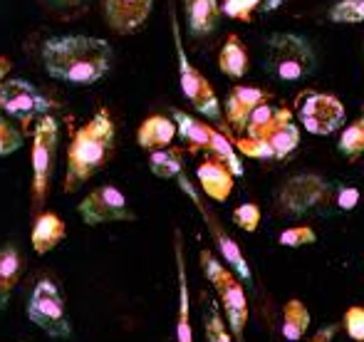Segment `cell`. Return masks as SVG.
Instances as JSON below:
<instances>
[{
    "label": "cell",
    "mask_w": 364,
    "mask_h": 342,
    "mask_svg": "<svg viewBox=\"0 0 364 342\" xmlns=\"http://www.w3.org/2000/svg\"><path fill=\"white\" fill-rule=\"evenodd\" d=\"M0 105H3V112L8 117L18 119L20 124H30L35 117L50 114L55 102L28 80L8 78L0 85Z\"/></svg>",
    "instance_id": "cell-10"
},
{
    "label": "cell",
    "mask_w": 364,
    "mask_h": 342,
    "mask_svg": "<svg viewBox=\"0 0 364 342\" xmlns=\"http://www.w3.org/2000/svg\"><path fill=\"white\" fill-rule=\"evenodd\" d=\"M82 221L87 226H100V223H112V221H134V211L129 208L124 191H119L112 183L97 186L82 198V203L77 206Z\"/></svg>",
    "instance_id": "cell-11"
},
{
    "label": "cell",
    "mask_w": 364,
    "mask_h": 342,
    "mask_svg": "<svg viewBox=\"0 0 364 342\" xmlns=\"http://www.w3.org/2000/svg\"><path fill=\"white\" fill-rule=\"evenodd\" d=\"M307 328H310V310L305 308V303L297 298L288 300L283 305V340L285 342H297L305 338Z\"/></svg>",
    "instance_id": "cell-24"
},
{
    "label": "cell",
    "mask_w": 364,
    "mask_h": 342,
    "mask_svg": "<svg viewBox=\"0 0 364 342\" xmlns=\"http://www.w3.org/2000/svg\"><path fill=\"white\" fill-rule=\"evenodd\" d=\"M171 33H173V45H176V60H178V85H181V92L191 107L203 114L206 119L216 122L220 124V105H218V97L213 92L211 82L201 75V70H196L188 60L186 50H183V40H181V30H178L176 23V15L171 13Z\"/></svg>",
    "instance_id": "cell-8"
},
{
    "label": "cell",
    "mask_w": 364,
    "mask_h": 342,
    "mask_svg": "<svg viewBox=\"0 0 364 342\" xmlns=\"http://www.w3.org/2000/svg\"><path fill=\"white\" fill-rule=\"evenodd\" d=\"M273 100L268 90H260V87H248V85H235L228 92V100H225V119L233 127L235 132H245L250 114L258 109L260 105H268Z\"/></svg>",
    "instance_id": "cell-14"
},
{
    "label": "cell",
    "mask_w": 364,
    "mask_h": 342,
    "mask_svg": "<svg viewBox=\"0 0 364 342\" xmlns=\"http://www.w3.org/2000/svg\"><path fill=\"white\" fill-rule=\"evenodd\" d=\"M345 330L347 335H350L355 342H364V308H360V305H355V308H350L345 313Z\"/></svg>",
    "instance_id": "cell-34"
},
{
    "label": "cell",
    "mask_w": 364,
    "mask_h": 342,
    "mask_svg": "<svg viewBox=\"0 0 364 342\" xmlns=\"http://www.w3.org/2000/svg\"><path fill=\"white\" fill-rule=\"evenodd\" d=\"M149 169L159 178H178L183 173V149L166 146V149L149 151Z\"/></svg>",
    "instance_id": "cell-25"
},
{
    "label": "cell",
    "mask_w": 364,
    "mask_h": 342,
    "mask_svg": "<svg viewBox=\"0 0 364 342\" xmlns=\"http://www.w3.org/2000/svg\"><path fill=\"white\" fill-rule=\"evenodd\" d=\"M337 149H340L342 156H347L352 161L364 154V117L345 127V132L340 134V141H337Z\"/></svg>",
    "instance_id": "cell-26"
},
{
    "label": "cell",
    "mask_w": 364,
    "mask_h": 342,
    "mask_svg": "<svg viewBox=\"0 0 364 342\" xmlns=\"http://www.w3.org/2000/svg\"><path fill=\"white\" fill-rule=\"evenodd\" d=\"M330 20L342 25L364 23V0H340V3H335L330 8Z\"/></svg>",
    "instance_id": "cell-28"
},
{
    "label": "cell",
    "mask_w": 364,
    "mask_h": 342,
    "mask_svg": "<svg viewBox=\"0 0 364 342\" xmlns=\"http://www.w3.org/2000/svg\"><path fill=\"white\" fill-rule=\"evenodd\" d=\"M201 268L211 285L216 288L220 303H223L225 318H228L230 333H233L235 342H245V323H248V298L240 278L230 268H225L220 260L213 256L211 251L203 248L201 251Z\"/></svg>",
    "instance_id": "cell-5"
},
{
    "label": "cell",
    "mask_w": 364,
    "mask_h": 342,
    "mask_svg": "<svg viewBox=\"0 0 364 342\" xmlns=\"http://www.w3.org/2000/svg\"><path fill=\"white\" fill-rule=\"evenodd\" d=\"M283 3H285V0H265V8H263V13H273V10H278Z\"/></svg>",
    "instance_id": "cell-37"
},
{
    "label": "cell",
    "mask_w": 364,
    "mask_h": 342,
    "mask_svg": "<svg viewBox=\"0 0 364 342\" xmlns=\"http://www.w3.org/2000/svg\"><path fill=\"white\" fill-rule=\"evenodd\" d=\"M248 65H250V58H248V50H245L243 40H240L238 35H228V40H225V45L218 53L220 73L233 80H240L248 73Z\"/></svg>",
    "instance_id": "cell-23"
},
{
    "label": "cell",
    "mask_w": 364,
    "mask_h": 342,
    "mask_svg": "<svg viewBox=\"0 0 364 342\" xmlns=\"http://www.w3.org/2000/svg\"><path fill=\"white\" fill-rule=\"evenodd\" d=\"M260 218H263V213H260L258 203H240L238 208H233V221H235V226L243 228V231H248V233L258 231Z\"/></svg>",
    "instance_id": "cell-33"
},
{
    "label": "cell",
    "mask_w": 364,
    "mask_h": 342,
    "mask_svg": "<svg viewBox=\"0 0 364 342\" xmlns=\"http://www.w3.org/2000/svg\"><path fill=\"white\" fill-rule=\"evenodd\" d=\"M171 117H173V122H176L178 137H181L183 144H188L191 154H196V151H208V154H211L213 141H216V134L220 129H213L211 124H203V122L193 119L191 114H186V112H181V109H173Z\"/></svg>",
    "instance_id": "cell-16"
},
{
    "label": "cell",
    "mask_w": 364,
    "mask_h": 342,
    "mask_svg": "<svg viewBox=\"0 0 364 342\" xmlns=\"http://www.w3.org/2000/svg\"><path fill=\"white\" fill-rule=\"evenodd\" d=\"M176 122L168 119L164 114H151L141 122L139 132H136V141H139L141 149L146 151H156V149H166L168 144L176 137Z\"/></svg>",
    "instance_id": "cell-21"
},
{
    "label": "cell",
    "mask_w": 364,
    "mask_h": 342,
    "mask_svg": "<svg viewBox=\"0 0 364 342\" xmlns=\"http://www.w3.org/2000/svg\"><path fill=\"white\" fill-rule=\"evenodd\" d=\"M183 8H186L188 33L193 38H206L218 28L223 13V5H218V0H183Z\"/></svg>",
    "instance_id": "cell-20"
},
{
    "label": "cell",
    "mask_w": 364,
    "mask_h": 342,
    "mask_svg": "<svg viewBox=\"0 0 364 342\" xmlns=\"http://www.w3.org/2000/svg\"><path fill=\"white\" fill-rule=\"evenodd\" d=\"M58 139H60L58 119L53 114L40 117L33 132V151H30V161H33L30 198H33L35 213H43V206L48 201L53 171H55V154H58Z\"/></svg>",
    "instance_id": "cell-6"
},
{
    "label": "cell",
    "mask_w": 364,
    "mask_h": 342,
    "mask_svg": "<svg viewBox=\"0 0 364 342\" xmlns=\"http://www.w3.org/2000/svg\"><path fill=\"white\" fill-rule=\"evenodd\" d=\"M335 335H337V325L332 323V325H325V328L317 330V333L310 338V342H332L335 340Z\"/></svg>",
    "instance_id": "cell-36"
},
{
    "label": "cell",
    "mask_w": 364,
    "mask_h": 342,
    "mask_svg": "<svg viewBox=\"0 0 364 342\" xmlns=\"http://www.w3.org/2000/svg\"><path fill=\"white\" fill-rule=\"evenodd\" d=\"M270 146H273L275 151V159H288L292 151L300 146V127L295 124V122H288V124H283L278 132H275L273 137H270Z\"/></svg>",
    "instance_id": "cell-27"
},
{
    "label": "cell",
    "mask_w": 364,
    "mask_h": 342,
    "mask_svg": "<svg viewBox=\"0 0 364 342\" xmlns=\"http://www.w3.org/2000/svg\"><path fill=\"white\" fill-rule=\"evenodd\" d=\"M176 273H178V315H176V342H193L191 328V295H188L186 260H183L181 236L176 233Z\"/></svg>",
    "instance_id": "cell-18"
},
{
    "label": "cell",
    "mask_w": 364,
    "mask_h": 342,
    "mask_svg": "<svg viewBox=\"0 0 364 342\" xmlns=\"http://www.w3.org/2000/svg\"><path fill=\"white\" fill-rule=\"evenodd\" d=\"M178 186H181V191L186 193L188 198H191V203L196 206V211L201 213V218H203V223H206V228H208V233H211V238L216 241V246H218V251H220V256H223V260L228 263V268L233 270L235 275H238L243 283H250L253 280V270H250V263L245 260L243 256V251H240V246L238 243L230 238V233L223 228V223H220V218H218V213L213 211L211 206H208L206 201H203L201 196H198V191L193 188V183L188 181L186 176H178Z\"/></svg>",
    "instance_id": "cell-9"
},
{
    "label": "cell",
    "mask_w": 364,
    "mask_h": 342,
    "mask_svg": "<svg viewBox=\"0 0 364 342\" xmlns=\"http://www.w3.org/2000/svg\"><path fill=\"white\" fill-rule=\"evenodd\" d=\"M196 176H198V183H201L203 193H206L211 201H218V203L225 201L235 186L233 171H230L220 159H216V156H208V159L196 169Z\"/></svg>",
    "instance_id": "cell-15"
},
{
    "label": "cell",
    "mask_w": 364,
    "mask_h": 342,
    "mask_svg": "<svg viewBox=\"0 0 364 342\" xmlns=\"http://www.w3.org/2000/svg\"><path fill=\"white\" fill-rule=\"evenodd\" d=\"M0 112H3V105H0Z\"/></svg>",
    "instance_id": "cell-39"
},
{
    "label": "cell",
    "mask_w": 364,
    "mask_h": 342,
    "mask_svg": "<svg viewBox=\"0 0 364 342\" xmlns=\"http://www.w3.org/2000/svg\"><path fill=\"white\" fill-rule=\"evenodd\" d=\"M315 241H317V233L312 226H292V228H285L278 236V243L285 248H302Z\"/></svg>",
    "instance_id": "cell-31"
},
{
    "label": "cell",
    "mask_w": 364,
    "mask_h": 342,
    "mask_svg": "<svg viewBox=\"0 0 364 342\" xmlns=\"http://www.w3.org/2000/svg\"><path fill=\"white\" fill-rule=\"evenodd\" d=\"M154 0H105V20L114 33L132 35L144 28Z\"/></svg>",
    "instance_id": "cell-13"
},
{
    "label": "cell",
    "mask_w": 364,
    "mask_h": 342,
    "mask_svg": "<svg viewBox=\"0 0 364 342\" xmlns=\"http://www.w3.org/2000/svg\"><path fill=\"white\" fill-rule=\"evenodd\" d=\"M233 146L240 154L250 156V159H275V151L270 146V141L265 139H250V137H238L233 139Z\"/></svg>",
    "instance_id": "cell-30"
},
{
    "label": "cell",
    "mask_w": 364,
    "mask_h": 342,
    "mask_svg": "<svg viewBox=\"0 0 364 342\" xmlns=\"http://www.w3.org/2000/svg\"><path fill=\"white\" fill-rule=\"evenodd\" d=\"M20 146H23V134H20V129L8 117L0 114V156L13 154Z\"/></svg>",
    "instance_id": "cell-32"
},
{
    "label": "cell",
    "mask_w": 364,
    "mask_h": 342,
    "mask_svg": "<svg viewBox=\"0 0 364 342\" xmlns=\"http://www.w3.org/2000/svg\"><path fill=\"white\" fill-rule=\"evenodd\" d=\"M265 0H225L223 3V13L228 18L243 20V23H250L253 20V13H263Z\"/></svg>",
    "instance_id": "cell-29"
},
{
    "label": "cell",
    "mask_w": 364,
    "mask_h": 342,
    "mask_svg": "<svg viewBox=\"0 0 364 342\" xmlns=\"http://www.w3.org/2000/svg\"><path fill=\"white\" fill-rule=\"evenodd\" d=\"M288 122H292V112L288 107L260 105L258 109L250 114L248 124H245V137L268 141L270 137H273L283 124H288Z\"/></svg>",
    "instance_id": "cell-19"
},
{
    "label": "cell",
    "mask_w": 364,
    "mask_h": 342,
    "mask_svg": "<svg viewBox=\"0 0 364 342\" xmlns=\"http://www.w3.org/2000/svg\"><path fill=\"white\" fill-rule=\"evenodd\" d=\"M265 73L285 85H295L307 80L317 70V58L310 40L295 33H275L268 38L263 58Z\"/></svg>",
    "instance_id": "cell-4"
},
{
    "label": "cell",
    "mask_w": 364,
    "mask_h": 342,
    "mask_svg": "<svg viewBox=\"0 0 364 342\" xmlns=\"http://www.w3.org/2000/svg\"><path fill=\"white\" fill-rule=\"evenodd\" d=\"M278 211L285 216H305V213H335L352 211L360 203V188L335 183L320 173H295L275 193Z\"/></svg>",
    "instance_id": "cell-2"
},
{
    "label": "cell",
    "mask_w": 364,
    "mask_h": 342,
    "mask_svg": "<svg viewBox=\"0 0 364 342\" xmlns=\"http://www.w3.org/2000/svg\"><path fill=\"white\" fill-rule=\"evenodd\" d=\"M297 119H300V124L310 134L327 137L345 124V105L335 95L312 92L302 102L300 112H297Z\"/></svg>",
    "instance_id": "cell-12"
},
{
    "label": "cell",
    "mask_w": 364,
    "mask_h": 342,
    "mask_svg": "<svg viewBox=\"0 0 364 342\" xmlns=\"http://www.w3.org/2000/svg\"><path fill=\"white\" fill-rule=\"evenodd\" d=\"M58 3H65V5H75V3H82V0H58Z\"/></svg>",
    "instance_id": "cell-38"
},
{
    "label": "cell",
    "mask_w": 364,
    "mask_h": 342,
    "mask_svg": "<svg viewBox=\"0 0 364 342\" xmlns=\"http://www.w3.org/2000/svg\"><path fill=\"white\" fill-rule=\"evenodd\" d=\"M23 275V256L15 243H5L0 248V310H5L15 285L20 283Z\"/></svg>",
    "instance_id": "cell-22"
},
{
    "label": "cell",
    "mask_w": 364,
    "mask_h": 342,
    "mask_svg": "<svg viewBox=\"0 0 364 342\" xmlns=\"http://www.w3.org/2000/svg\"><path fill=\"white\" fill-rule=\"evenodd\" d=\"M65 236H68V226H65V221L58 213L43 211L35 216L30 241H33V251L38 253V256H45V253H50L53 248H58L60 243L65 241Z\"/></svg>",
    "instance_id": "cell-17"
},
{
    "label": "cell",
    "mask_w": 364,
    "mask_h": 342,
    "mask_svg": "<svg viewBox=\"0 0 364 342\" xmlns=\"http://www.w3.org/2000/svg\"><path fill=\"white\" fill-rule=\"evenodd\" d=\"M117 144V129L109 112L100 109L87 124L75 129L68 146V169H65V191L73 193L85 186L97 171L109 164Z\"/></svg>",
    "instance_id": "cell-3"
},
{
    "label": "cell",
    "mask_w": 364,
    "mask_h": 342,
    "mask_svg": "<svg viewBox=\"0 0 364 342\" xmlns=\"http://www.w3.org/2000/svg\"><path fill=\"white\" fill-rule=\"evenodd\" d=\"M25 313H28L30 323L38 325L50 338H70L73 335L68 305H65L58 283H53L50 278H40L35 283L28 305H25Z\"/></svg>",
    "instance_id": "cell-7"
},
{
    "label": "cell",
    "mask_w": 364,
    "mask_h": 342,
    "mask_svg": "<svg viewBox=\"0 0 364 342\" xmlns=\"http://www.w3.org/2000/svg\"><path fill=\"white\" fill-rule=\"evenodd\" d=\"M206 340L208 342H233L228 328H225V323L220 320V315L216 313V310H213L206 320Z\"/></svg>",
    "instance_id": "cell-35"
},
{
    "label": "cell",
    "mask_w": 364,
    "mask_h": 342,
    "mask_svg": "<svg viewBox=\"0 0 364 342\" xmlns=\"http://www.w3.org/2000/svg\"><path fill=\"white\" fill-rule=\"evenodd\" d=\"M112 45L92 35H58L43 45L45 73L75 87L95 85L112 70Z\"/></svg>",
    "instance_id": "cell-1"
}]
</instances>
